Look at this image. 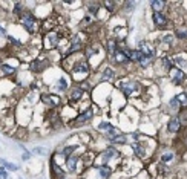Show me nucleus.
I'll return each instance as SVG.
<instances>
[{"instance_id": "a211bd4d", "label": "nucleus", "mask_w": 187, "mask_h": 179, "mask_svg": "<svg viewBox=\"0 0 187 179\" xmlns=\"http://www.w3.org/2000/svg\"><path fill=\"white\" fill-rule=\"evenodd\" d=\"M106 138L109 139V141H112V139H115L117 136H118V135H121V132L118 130V129H115V127H109V129H106Z\"/></svg>"}, {"instance_id": "72a5a7b5", "label": "nucleus", "mask_w": 187, "mask_h": 179, "mask_svg": "<svg viewBox=\"0 0 187 179\" xmlns=\"http://www.w3.org/2000/svg\"><path fill=\"white\" fill-rule=\"evenodd\" d=\"M124 6L127 8V11L132 12V11H134V8L137 6V3H135V2H124Z\"/></svg>"}, {"instance_id": "423d86ee", "label": "nucleus", "mask_w": 187, "mask_h": 179, "mask_svg": "<svg viewBox=\"0 0 187 179\" xmlns=\"http://www.w3.org/2000/svg\"><path fill=\"white\" fill-rule=\"evenodd\" d=\"M169 78H170V81H172L173 84H181L186 80V72L181 71V69H178L176 66H173L169 71Z\"/></svg>"}, {"instance_id": "ddd939ff", "label": "nucleus", "mask_w": 187, "mask_h": 179, "mask_svg": "<svg viewBox=\"0 0 187 179\" xmlns=\"http://www.w3.org/2000/svg\"><path fill=\"white\" fill-rule=\"evenodd\" d=\"M124 54H126V57L129 61H138L143 58V54L140 52L138 49H124Z\"/></svg>"}, {"instance_id": "f3484780", "label": "nucleus", "mask_w": 187, "mask_h": 179, "mask_svg": "<svg viewBox=\"0 0 187 179\" xmlns=\"http://www.w3.org/2000/svg\"><path fill=\"white\" fill-rule=\"evenodd\" d=\"M114 61H115V63H118V64H126V63H129V60L126 57V54H124V51H117L114 54Z\"/></svg>"}, {"instance_id": "ea45409f", "label": "nucleus", "mask_w": 187, "mask_h": 179, "mask_svg": "<svg viewBox=\"0 0 187 179\" xmlns=\"http://www.w3.org/2000/svg\"><path fill=\"white\" fill-rule=\"evenodd\" d=\"M0 34H2V35H5V34H6V31H5L3 28H0Z\"/></svg>"}, {"instance_id": "4468645a", "label": "nucleus", "mask_w": 187, "mask_h": 179, "mask_svg": "<svg viewBox=\"0 0 187 179\" xmlns=\"http://www.w3.org/2000/svg\"><path fill=\"white\" fill-rule=\"evenodd\" d=\"M84 95V90L81 87H74L71 90V95H69V103H77V101H80Z\"/></svg>"}, {"instance_id": "9b49d317", "label": "nucleus", "mask_w": 187, "mask_h": 179, "mask_svg": "<svg viewBox=\"0 0 187 179\" xmlns=\"http://www.w3.org/2000/svg\"><path fill=\"white\" fill-rule=\"evenodd\" d=\"M42 101L48 106V107H57L58 104H60V98L58 97H55V95H46V93H43L42 95Z\"/></svg>"}, {"instance_id": "6ab92c4d", "label": "nucleus", "mask_w": 187, "mask_h": 179, "mask_svg": "<svg viewBox=\"0 0 187 179\" xmlns=\"http://www.w3.org/2000/svg\"><path fill=\"white\" fill-rule=\"evenodd\" d=\"M166 5H167L166 2H160V0H153V2H150V6H152L153 12H161L166 8Z\"/></svg>"}, {"instance_id": "f704fd0d", "label": "nucleus", "mask_w": 187, "mask_h": 179, "mask_svg": "<svg viewBox=\"0 0 187 179\" xmlns=\"http://www.w3.org/2000/svg\"><path fill=\"white\" fill-rule=\"evenodd\" d=\"M6 37H8V40H9V42H11V43H12L14 46H19V48L22 46V44H20V42H17V40H15V38H12L11 35H6Z\"/></svg>"}, {"instance_id": "f8f14e48", "label": "nucleus", "mask_w": 187, "mask_h": 179, "mask_svg": "<svg viewBox=\"0 0 187 179\" xmlns=\"http://www.w3.org/2000/svg\"><path fill=\"white\" fill-rule=\"evenodd\" d=\"M181 120L178 118V116H175V118H172L169 122H167V130L170 132V133H176V132H180L181 129Z\"/></svg>"}, {"instance_id": "0eeeda50", "label": "nucleus", "mask_w": 187, "mask_h": 179, "mask_svg": "<svg viewBox=\"0 0 187 179\" xmlns=\"http://www.w3.org/2000/svg\"><path fill=\"white\" fill-rule=\"evenodd\" d=\"M138 51L143 54V55L146 57H150V58H155V55H157V49H155V46L150 44V43H146V42H140L138 43Z\"/></svg>"}, {"instance_id": "7c9ffc66", "label": "nucleus", "mask_w": 187, "mask_h": 179, "mask_svg": "<svg viewBox=\"0 0 187 179\" xmlns=\"http://www.w3.org/2000/svg\"><path fill=\"white\" fill-rule=\"evenodd\" d=\"M23 12H25V11H23V9H22V5H20L19 2H17V3H15V6H14V14H15V15H17V17H19V19H20V15H22Z\"/></svg>"}, {"instance_id": "58836bf2", "label": "nucleus", "mask_w": 187, "mask_h": 179, "mask_svg": "<svg viewBox=\"0 0 187 179\" xmlns=\"http://www.w3.org/2000/svg\"><path fill=\"white\" fill-rule=\"evenodd\" d=\"M5 162H6L5 159H2V158H0V165H2V167H3V165H5Z\"/></svg>"}, {"instance_id": "9d476101", "label": "nucleus", "mask_w": 187, "mask_h": 179, "mask_svg": "<svg viewBox=\"0 0 187 179\" xmlns=\"http://www.w3.org/2000/svg\"><path fill=\"white\" fill-rule=\"evenodd\" d=\"M78 162H80V158L78 156H75V155H71V156H68L66 158V168H68V172H77V165H78Z\"/></svg>"}, {"instance_id": "5701e85b", "label": "nucleus", "mask_w": 187, "mask_h": 179, "mask_svg": "<svg viewBox=\"0 0 187 179\" xmlns=\"http://www.w3.org/2000/svg\"><path fill=\"white\" fill-rule=\"evenodd\" d=\"M126 141H127V136L124 135V133H121V135H118L115 139H112L111 142H114V144H120V145H124L126 144Z\"/></svg>"}, {"instance_id": "aec40b11", "label": "nucleus", "mask_w": 187, "mask_h": 179, "mask_svg": "<svg viewBox=\"0 0 187 179\" xmlns=\"http://www.w3.org/2000/svg\"><path fill=\"white\" fill-rule=\"evenodd\" d=\"M114 71L111 67H106V69H103V72H101V80L103 81H109V80H112L114 78Z\"/></svg>"}, {"instance_id": "dca6fc26", "label": "nucleus", "mask_w": 187, "mask_h": 179, "mask_svg": "<svg viewBox=\"0 0 187 179\" xmlns=\"http://www.w3.org/2000/svg\"><path fill=\"white\" fill-rule=\"evenodd\" d=\"M112 173H114V170L109 165H100L98 167V175H100L101 179H109L112 176Z\"/></svg>"}, {"instance_id": "20e7f679", "label": "nucleus", "mask_w": 187, "mask_h": 179, "mask_svg": "<svg viewBox=\"0 0 187 179\" xmlns=\"http://www.w3.org/2000/svg\"><path fill=\"white\" fill-rule=\"evenodd\" d=\"M94 115H95V107H94V106H92V107H88L86 110H83V112L74 120V121H75L74 126H81V124L91 121V120L94 118Z\"/></svg>"}, {"instance_id": "c756f323", "label": "nucleus", "mask_w": 187, "mask_h": 179, "mask_svg": "<svg viewBox=\"0 0 187 179\" xmlns=\"http://www.w3.org/2000/svg\"><path fill=\"white\" fill-rule=\"evenodd\" d=\"M6 170H9V172H17V170H19V167L17 165H15V164H12V162H5V165H3Z\"/></svg>"}, {"instance_id": "e433bc0d", "label": "nucleus", "mask_w": 187, "mask_h": 179, "mask_svg": "<svg viewBox=\"0 0 187 179\" xmlns=\"http://www.w3.org/2000/svg\"><path fill=\"white\" fill-rule=\"evenodd\" d=\"M29 156H31L29 152H25V153H23V156H22V159H23V161H28V159H29Z\"/></svg>"}, {"instance_id": "4c0bfd02", "label": "nucleus", "mask_w": 187, "mask_h": 179, "mask_svg": "<svg viewBox=\"0 0 187 179\" xmlns=\"http://www.w3.org/2000/svg\"><path fill=\"white\" fill-rule=\"evenodd\" d=\"M34 153H42V155H43V153H45V150H43V149H35V150H34Z\"/></svg>"}, {"instance_id": "cd10ccee", "label": "nucleus", "mask_w": 187, "mask_h": 179, "mask_svg": "<svg viewBox=\"0 0 187 179\" xmlns=\"http://www.w3.org/2000/svg\"><path fill=\"white\" fill-rule=\"evenodd\" d=\"M173 158V153L172 152H167V153H163V156H161V162L163 164H166V162H170Z\"/></svg>"}, {"instance_id": "7ed1b4c3", "label": "nucleus", "mask_w": 187, "mask_h": 179, "mask_svg": "<svg viewBox=\"0 0 187 179\" xmlns=\"http://www.w3.org/2000/svg\"><path fill=\"white\" fill-rule=\"evenodd\" d=\"M20 21H22L23 28H25L29 34L35 32V20L32 17V12H23L20 15Z\"/></svg>"}, {"instance_id": "f03ea898", "label": "nucleus", "mask_w": 187, "mask_h": 179, "mask_svg": "<svg viewBox=\"0 0 187 179\" xmlns=\"http://www.w3.org/2000/svg\"><path fill=\"white\" fill-rule=\"evenodd\" d=\"M89 63L86 60H78V61H75V64H74V67L71 69V74L74 75V77H78V75H81V78H84V77H88L89 75Z\"/></svg>"}, {"instance_id": "b1692460", "label": "nucleus", "mask_w": 187, "mask_h": 179, "mask_svg": "<svg viewBox=\"0 0 187 179\" xmlns=\"http://www.w3.org/2000/svg\"><path fill=\"white\" fill-rule=\"evenodd\" d=\"M175 35L180 38V40H186V38H187V29H184V28H178V29L175 31Z\"/></svg>"}, {"instance_id": "4be33fe9", "label": "nucleus", "mask_w": 187, "mask_h": 179, "mask_svg": "<svg viewBox=\"0 0 187 179\" xmlns=\"http://www.w3.org/2000/svg\"><path fill=\"white\" fill-rule=\"evenodd\" d=\"M103 6L106 8L109 12H115V8L118 6V3H117V2H109V0H106V2H103Z\"/></svg>"}, {"instance_id": "412c9836", "label": "nucleus", "mask_w": 187, "mask_h": 179, "mask_svg": "<svg viewBox=\"0 0 187 179\" xmlns=\"http://www.w3.org/2000/svg\"><path fill=\"white\" fill-rule=\"evenodd\" d=\"M106 46H107V52L109 54H115L117 51H118V43H117V40H107L106 42Z\"/></svg>"}, {"instance_id": "2f4dec72", "label": "nucleus", "mask_w": 187, "mask_h": 179, "mask_svg": "<svg viewBox=\"0 0 187 179\" xmlns=\"http://www.w3.org/2000/svg\"><path fill=\"white\" fill-rule=\"evenodd\" d=\"M57 89H58V90H66V89H68V83H66L65 78H60V80H58V86H57Z\"/></svg>"}, {"instance_id": "2eb2a0df", "label": "nucleus", "mask_w": 187, "mask_h": 179, "mask_svg": "<svg viewBox=\"0 0 187 179\" xmlns=\"http://www.w3.org/2000/svg\"><path fill=\"white\" fill-rule=\"evenodd\" d=\"M132 149H134V152L137 153V156H138V158H141V159L146 158L147 152H146V145H144V144H141V142H135L134 145H132Z\"/></svg>"}, {"instance_id": "a878e982", "label": "nucleus", "mask_w": 187, "mask_h": 179, "mask_svg": "<svg viewBox=\"0 0 187 179\" xmlns=\"http://www.w3.org/2000/svg\"><path fill=\"white\" fill-rule=\"evenodd\" d=\"M152 61H153V58H150V57H146V55H143V58H141V60L138 61V64L141 66V67H147V66H149V64L152 63Z\"/></svg>"}, {"instance_id": "393cba45", "label": "nucleus", "mask_w": 187, "mask_h": 179, "mask_svg": "<svg viewBox=\"0 0 187 179\" xmlns=\"http://www.w3.org/2000/svg\"><path fill=\"white\" fill-rule=\"evenodd\" d=\"M0 69H2V72L5 75H14L15 74V69L11 67V66H8V64H2V66H0Z\"/></svg>"}, {"instance_id": "1a4fd4ad", "label": "nucleus", "mask_w": 187, "mask_h": 179, "mask_svg": "<svg viewBox=\"0 0 187 179\" xmlns=\"http://www.w3.org/2000/svg\"><path fill=\"white\" fill-rule=\"evenodd\" d=\"M152 21H153V25L158 26V28H164V26L169 25V20L163 12H153L152 14Z\"/></svg>"}, {"instance_id": "f257e3e1", "label": "nucleus", "mask_w": 187, "mask_h": 179, "mask_svg": "<svg viewBox=\"0 0 187 179\" xmlns=\"http://www.w3.org/2000/svg\"><path fill=\"white\" fill-rule=\"evenodd\" d=\"M61 35L57 32V31H49L48 34L45 35L43 38V46H45V49H54V48H57V46L60 44V38Z\"/></svg>"}, {"instance_id": "bb28decb", "label": "nucleus", "mask_w": 187, "mask_h": 179, "mask_svg": "<svg viewBox=\"0 0 187 179\" xmlns=\"http://www.w3.org/2000/svg\"><path fill=\"white\" fill-rule=\"evenodd\" d=\"M169 106L172 107L173 110H180V109H181V103H180V101H178V100H176L175 97H173L172 100L169 101Z\"/></svg>"}, {"instance_id": "c85d7f7f", "label": "nucleus", "mask_w": 187, "mask_h": 179, "mask_svg": "<svg viewBox=\"0 0 187 179\" xmlns=\"http://www.w3.org/2000/svg\"><path fill=\"white\" fill-rule=\"evenodd\" d=\"M75 149H77V145H66L65 149H63V155H65L66 158H68V156H71L72 152H74Z\"/></svg>"}, {"instance_id": "6e6552de", "label": "nucleus", "mask_w": 187, "mask_h": 179, "mask_svg": "<svg viewBox=\"0 0 187 179\" xmlns=\"http://www.w3.org/2000/svg\"><path fill=\"white\" fill-rule=\"evenodd\" d=\"M48 66V61H46V58H35L31 61V64H29V69H31V72H35V74H40L43 69Z\"/></svg>"}, {"instance_id": "c9c22d12", "label": "nucleus", "mask_w": 187, "mask_h": 179, "mask_svg": "<svg viewBox=\"0 0 187 179\" xmlns=\"http://www.w3.org/2000/svg\"><path fill=\"white\" fill-rule=\"evenodd\" d=\"M0 176H2L3 179H8V172L5 167H0Z\"/></svg>"}, {"instance_id": "473e14b6", "label": "nucleus", "mask_w": 187, "mask_h": 179, "mask_svg": "<svg viewBox=\"0 0 187 179\" xmlns=\"http://www.w3.org/2000/svg\"><path fill=\"white\" fill-rule=\"evenodd\" d=\"M98 11H100V8H98V5L95 3V5H91L89 6V14H94V15H98Z\"/></svg>"}, {"instance_id": "39448f33", "label": "nucleus", "mask_w": 187, "mask_h": 179, "mask_svg": "<svg viewBox=\"0 0 187 179\" xmlns=\"http://www.w3.org/2000/svg\"><path fill=\"white\" fill-rule=\"evenodd\" d=\"M118 87H120V90H121L126 97H130L132 93H135V92L140 89V84L135 83V81H123V83L118 84Z\"/></svg>"}]
</instances>
